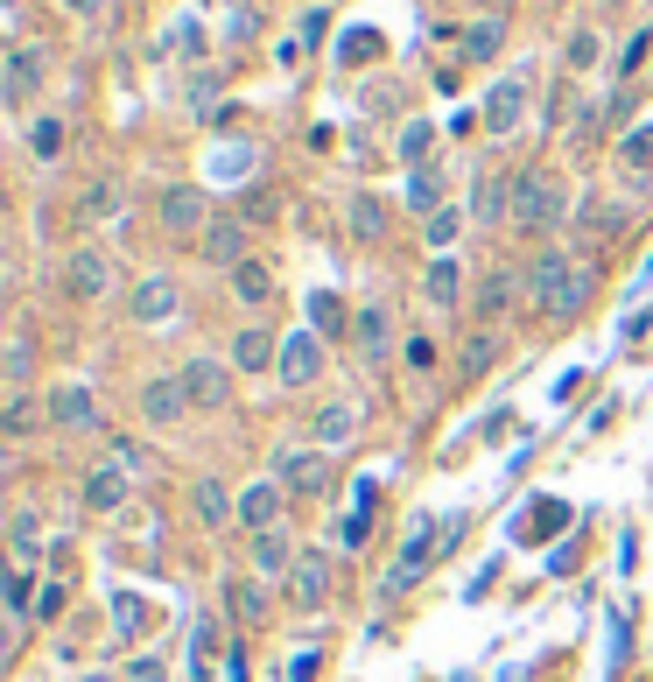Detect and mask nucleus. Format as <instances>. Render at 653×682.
I'll return each mask as SVG.
<instances>
[{"label":"nucleus","mask_w":653,"mask_h":682,"mask_svg":"<svg viewBox=\"0 0 653 682\" xmlns=\"http://www.w3.org/2000/svg\"><path fill=\"white\" fill-rule=\"evenodd\" d=\"M590 289H598V275H590L563 239L542 246V254L527 260V310L542 317V324H569V317H584Z\"/></svg>","instance_id":"obj_1"},{"label":"nucleus","mask_w":653,"mask_h":682,"mask_svg":"<svg viewBox=\"0 0 653 682\" xmlns=\"http://www.w3.org/2000/svg\"><path fill=\"white\" fill-rule=\"evenodd\" d=\"M576 212H584V204H576V183L563 169H521V191H513V233L521 239L555 246V233H563Z\"/></svg>","instance_id":"obj_2"},{"label":"nucleus","mask_w":653,"mask_h":682,"mask_svg":"<svg viewBox=\"0 0 653 682\" xmlns=\"http://www.w3.org/2000/svg\"><path fill=\"white\" fill-rule=\"evenodd\" d=\"M43 408H50V437H113L106 429V402H99V381H85V373H56L43 381Z\"/></svg>","instance_id":"obj_3"},{"label":"nucleus","mask_w":653,"mask_h":682,"mask_svg":"<svg viewBox=\"0 0 653 682\" xmlns=\"http://www.w3.org/2000/svg\"><path fill=\"white\" fill-rule=\"evenodd\" d=\"M120 254H113V246H99V239H78L64 254V268H56V289H64L71 302H78V310H99V302H113L120 296Z\"/></svg>","instance_id":"obj_4"},{"label":"nucleus","mask_w":653,"mask_h":682,"mask_svg":"<svg viewBox=\"0 0 653 682\" xmlns=\"http://www.w3.org/2000/svg\"><path fill=\"white\" fill-rule=\"evenodd\" d=\"M275 381L281 394H310L331 381V338L310 331V324H296V331H281V366H275Z\"/></svg>","instance_id":"obj_5"},{"label":"nucleus","mask_w":653,"mask_h":682,"mask_svg":"<svg viewBox=\"0 0 653 682\" xmlns=\"http://www.w3.org/2000/svg\"><path fill=\"white\" fill-rule=\"evenodd\" d=\"M176 373H183V387H190V408H197V423H211V415L233 408V394H239V366H233L225 352H190Z\"/></svg>","instance_id":"obj_6"},{"label":"nucleus","mask_w":653,"mask_h":682,"mask_svg":"<svg viewBox=\"0 0 653 682\" xmlns=\"http://www.w3.org/2000/svg\"><path fill=\"white\" fill-rule=\"evenodd\" d=\"M443 528H450V521H436V514H415V521H408V542H400V563H394L387 577H379V592H387V598L415 592V584L436 571V556H450V548H443Z\"/></svg>","instance_id":"obj_7"},{"label":"nucleus","mask_w":653,"mask_h":682,"mask_svg":"<svg viewBox=\"0 0 653 682\" xmlns=\"http://www.w3.org/2000/svg\"><path fill=\"white\" fill-rule=\"evenodd\" d=\"M211 219H218V204H211L204 183H162V198H156V225H162V239L197 246Z\"/></svg>","instance_id":"obj_8"},{"label":"nucleus","mask_w":653,"mask_h":682,"mask_svg":"<svg viewBox=\"0 0 653 682\" xmlns=\"http://www.w3.org/2000/svg\"><path fill=\"white\" fill-rule=\"evenodd\" d=\"M183 317V281L169 275V268H148V275H133V289H127V324L133 331H169Z\"/></svg>","instance_id":"obj_9"},{"label":"nucleus","mask_w":653,"mask_h":682,"mask_svg":"<svg viewBox=\"0 0 653 682\" xmlns=\"http://www.w3.org/2000/svg\"><path fill=\"white\" fill-rule=\"evenodd\" d=\"M281 598H288L296 619L331 612V598H338V556H331V548H302V563H296V577L281 584Z\"/></svg>","instance_id":"obj_10"},{"label":"nucleus","mask_w":653,"mask_h":682,"mask_svg":"<svg viewBox=\"0 0 653 682\" xmlns=\"http://www.w3.org/2000/svg\"><path fill=\"white\" fill-rule=\"evenodd\" d=\"M133 408H141V423L156 429V437H176L183 423H197V408H190V387H183V373H148V381L133 387Z\"/></svg>","instance_id":"obj_11"},{"label":"nucleus","mask_w":653,"mask_h":682,"mask_svg":"<svg viewBox=\"0 0 653 682\" xmlns=\"http://www.w3.org/2000/svg\"><path fill=\"white\" fill-rule=\"evenodd\" d=\"M43 85H50V50L43 43H14L8 50V78H0V106H8L14 120H29L35 99H43Z\"/></svg>","instance_id":"obj_12"},{"label":"nucleus","mask_w":653,"mask_h":682,"mask_svg":"<svg viewBox=\"0 0 653 682\" xmlns=\"http://www.w3.org/2000/svg\"><path fill=\"white\" fill-rule=\"evenodd\" d=\"M50 548H56V514L43 500H14L8 507V563H50Z\"/></svg>","instance_id":"obj_13"},{"label":"nucleus","mask_w":653,"mask_h":682,"mask_svg":"<svg viewBox=\"0 0 653 682\" xmlns=\"http://www.w3.org/2000/svg\"><path fill=\"white\" fill-rule=\"evenodd\" d=\"M358 429H366V402H358V394H323L310 408V444L331 450V458H344V450L358 444Z\"/></svg>","instance_id":"obj_14"},{"label":"nucleus","mask_w":653,"mask_h":682,"mask_svg":"<svg viewBox=\"0 0 653 682\" xmlns=\"http://www.w3.org/2000/svg\"><path fill=\"white\" fill-rule=\"evenodd\" d=\"M78 514H92V521H127L133 514V479L113 458H99L78 479Z\"/></svg>","instance_id":"obj_15"},{"label":"nucleus","mask_w":653,"mask_h":682,"mask_svg":"<svg viewBox=\"0 0 653 682\" xmlns=\"http://www.w3.org/2000/svg\"><path fill=\"white\" fill-rule=\"evenodd\" d=\"M275 479L288 486V500H323V492L338 486V458H331V450H317V444H296V450H281V458H275Z\"/></svg>","instance_id":"obj_16"},{"label":"nucleus","mask_w":653,"mask_h":682,"mask_svg":"<svg viewBox=\"0 0 653 682\" xmlns=\"http://www.w3.org/2000/svg\"><path fill=\"white\" fill-rule=\"evenodd\" d=\"M225 359L239 366V381H267V373L281 366V331L267 324V317H246V324H233V338H225Z\"/></svg>","instance_id":"obj_17"},{"label":"nucleus","mask_w":653,"mask_h":682,"mask_svg":"<svg viewBox=\"0 0 653 682\" xmlns=\"http://www.w3.org/2000/svg\"><path fill=\"white\" fill-rule=\"evenodd\" d=\"M527 106H534V78H527V71H506V78L485 92L478 127H485L492 141H506V135H521V127H527Z\"/></svg>","instance_id":"obj_18"},{"label":"nucleus","mask_w":653,"mask_h":682,"mask_svg":"<svg viewBox=\"0 0 653 682\" xmlns=\"http://www.w3.org/2000/svg\"><path fill=\"white\" fill-rule=\"evenodd\" d=\"M275 528H288V486L275 479V471H260V479L239 486V535H275Z\"/></svg>","instance_id":"obj_19"},{"label":"nucleus","mask_w":653,"mask_h":682,"mask_svg":"<svg viewBox=\"0 0 653 682\" xmlns=\"http://www.w3.org/2000/svg\"><path fill=\"white\" fill-rule=\"evenodd\" d=\"M106 654H141V648H156V605H148L141 592H113V605H106Z\"/></svg>","instance_id":"obj_20"},{"label":"nucleus","mask_w":653,"mask_h":682,"mask_svg":"<svg viewBox=\"0 0 653 682\" xmlns=\"http://www.w3.org/2000/svg\"><path fill=\"white\" fill-rule=\"evenodd\" d=\"M421 302H429L436 317H457L471 302V268H464V254H429V268H421Z\"/></svg>","instance_id":"obj_21"},{"label":"nucleus","mask_w":653,"mask_h":682,"mask_svg":"<svg viewBox=\"0 0 653 682\" xmlns=\"http://www.w3.org/2000/svg\"><path fill=\"white\" fill-rule=\"evenodd\" d=\"M394 338H400V324H394V296H366V302L352 310V345H358V359H366V366H387Z\"/></svg>","instance_id":"obj_22"},{"label":"nucleus","mask_w":653,"mask_h":682,"mask_svg":"<svg viewBox=\"0 0 653 682\" xmlns=\"http://www.w3.org/2000/svg\"><path fill=\"white\" fill-rule=\"evenodd\" d=\"M225 605H233V627L239 633H254V627H267V619H281V584H267V577H254V571H239L233 584H225Z\"/></svg>","instance_id":"obj_23"},{"label":"nucleus","mask_w":653,"mask_h":682,"mask_svg":"<svg viewBox=\"0 0 653 682\" xmlns=\"http://www.w3.org/2000/svg\"><path fill=\"white\" fill-rule=\"evenodd\" d=\"M190 254H197V260H204V268H218V275H233V268H239V260H246V254H254V233H246V219H239V212H218V219H211V225H204V239H197V246H190Z\"/></svg>","instance_id":"obj_24"},{"label":"nucleus","mask_w":653,"mask_h":682,"mask_svg":"<svg viewBox=\"0 0 653 682\" xmlns=\"http://www.w3.org/2000/svg\"><path fill=\"white\" fill-rule=\"evenodd\" d=\"M513 191H521V177H506V169H478V177H471V198H464L471 225H485V233L513 225Z\"/></svg>","instance_id":"obj_25"},{"label":"nucleus","mask_w":653,"mask_h":682,"mask_svg":"<svg viewBox=\"0 0 653 682\" xmlns=\"http://www.w3.org/2000/svg\"><path fill=\"white\" fill-rule=\"evenodd\" d=\"M225 296L239 302L246 317H267L281 302V275H275V260H260V254H246L233 275H225Z\"/></svg>","instance_id":"obj_26"},{"label":"nucleus","mask_w":653,"mask_h":682,"mask_svg":"<svg viewBox=\"0 0 653 682\" xmlns=\"http://www.w3.org/2000/svg\"><path fill=\"white\" fill-rule=\"evenodd\" d=\"M190 514H197V528H211V535H225V528H239V486H225L218 471H204V479H190Z\"/></svg>","instance_id":"obj_27"},{"label":"nucleus","mask_w":653,"mask_h":682,"mask_svg":"<svg viewBox=\"0 0 653 682\" xmlns=\"http://www.w3.org/2000/svg\"><path fill=\"white\" fill-rule=\"evenodd\" d=\"M22 148H29V162H35V169H56V162L71 156V120H64L56 106L29 113V120H22Z\"/></svg>","instance_id":"obj_28"},{"label":"nucleus","mask_w":653,"mask_h":682,"mask_svg":"<svg viewBox=\"0 0 653 682\" xmlns=\"http://www.w3.org/2000/svg\"><path fill=\"white\" fill-rule=\"evenodd\" d=\"M302 563V542L288 535V528H275V535H254V548H246V571L267 577V584H288Z\"/></svg>","instance_id":"obj_29"},{"label":"nucleus","mask_w":653,"mask_h":682,"mask_svg":"<svg viewBox=\"0 0 653 682\" xmlns=\"http://www.w3.org/2000/svg\"><path fill=\"white\" fill-rule=\"evenodd\" d=\"M120 212H127L120 177H92L85 191H78V204H71V219H78L85 233H99V225H120Z\"/></svg>","instance_id":"obj_30"},{"label":"nucleus","mask_w":653,"mask_h":682,"mask_svg":"<svg viewBox=\"0 0 653 682\" xmlns=\"http://www.w3.org/2000/svg\"><path fill=\"white\" fill-rule=\"evenodd\" d=\"M400 204H408L415 219H429V212H443V204H457V198H450V162H421V169H408V183H400Z\"/></svg>","instance_id":"obj_31"},{"label":"nucleus","mask_w":653,"mask_h":682,"mask_svg":"<svg viewBox=\"0 0 653 682\" xmlns=\"http://www.w3.org/2000/svg\"><path fill=\"white\" fill-rule=\"evenodd\" d=\"M50 429V408H43V387L35 394H8V408H0V437H8L14 450H29L35 437Z\"/></svg>","instance_id":"obj_32"},{"label":"nucleus","mask_w":653,"mask_h":682,"mask_svg":"<svg viewBox=\"0 0 653 682\" xmlns=\"http://www.w3.org/2000/svg\"><path fill=\"white\" fill-rule=\"evenodd\" d=\"M344 225H352L358 246H379V239L394 233V204L379 198V191H352V198H344Z\"/></svg>","instance_id":"obj_33"},{"label":"nucleus","mask_w":653,"mask_h":682,"mask_svg":"<svg viewBox=\"0 0 653 682\" xmlns=\"http://www.w3.org/2000/svg\"><path fill=\"white\" fill-rule=\"evenodd\" d=\"M604 56H611V43H604L598 22H576V29L563 35V71H569V78H598Z\"/></svg>","instance_id":"obj_34"},{"label":"nucleus","mask_w":653,"mask_h":682,"mask_svg":"<svg viewBox=\"0 0 653 682\" xmlns=\"http://www.w3.org/2000/svg\"><path fill=\"white\" fill-rule=\"evenodd\" d=\"M513 302H527V268H492L478 281V317H485V324H499Z\"/></svg>","instance_id":"obj_35"},{"label":"nucleus","mask_w":653,"mask_h":682,"mask_svg":"<svg viewBox=\"0 0 653 682\" xmlns=\"http://www.w3.org/2000/svg\"><path fill=\"white\" fill-rule=\"evenodd\" d=\"M436 141H443V127H436V120H421V113H415V120H400V127H394V162H400V169H421V162H436Z\"/></svg>","instance_id":"obj_36"},{"label":"nucleus","mask_w":653,"mask_h":682,"mask_svg":"<svg viewBox=\"0 0 653 682\" xmlns=\"http://www.w3.org/2000/svg\"><path fill=\"white\" fill-rule=\"evenodd\" d=\"M0 387L8 394H35V338L29 331H8V352H0Z\"/></svg>","instance_id":"obj_37"},{"label":"nucleus","mask_w":653,"mask_h":682,"mask_svg":"<svg viewBox=\"0 0 653 682\" xmlns=\"http://www.w3.org/2000/svg\"><path fill=\"white\" fill-rule=\"evenodd\" d=\"M464 233H471L464 204H443V212L421 219V246H429V254H464Z\"/></svg>","instance_id":"obj_38"},{"label":"nucleus","mask_w":653,"mask_h":682,"mask_svg":"<svg viewBox=\"0 0 653 682\" xmlns=\"http://www.w3.org/2000/svg\"><path fill=\"white\" fill-rule=\"evenodd\" d=\"M499 50H506V14H478V22L457 35V56H464V64H492Z\"/></svg>","instance_id":"obj_39"},{"label":"nucleus","mask_w":653,"mask_h":682,"mask_svg":"<svg viewBox=\"0 0 653 682\" xmlns=\"http://www.w3.org/2000/svg\"><path fill=\"white\" fill-rule=\"evenodd\" d=\"M218 619L197 612V627H190V682H218Z\"/></svg>","instance_id":"obj_40"},{"label":"nucleus","mask_w":653,"mask_h":682,"mask_svg":"<svg viewBox=\"0 0 653 682\" xmlns=\"http://www.w3.org/2000/svg\"><path fill=\"white\" fill-rule=\"evenodd\" d=\"M35 592H43V577H35L29 563H8V619L35 627Z\"/></svg>","instance_id":"obj_41"},{"label":"nucleus","mask_w":653,"mask_h":682,"mask_svg":"<svg viewBox=\"0 0 653 682\" xmlns=\"http://www.w3.org/2000/svg\"><path fill=\"white\" fill-rule=\"evenodd\" d=\"M499 352H506V338H499L492 324H485V331H471V338H464V359H457V373H464V381H478V373H492V359H499Z\"/></svg>","instance_id":"obj_42"},{"label":"nucleus","mask_w":653,"mask_h":682,"mask_svg":"<svg viewBox=\"0 0 653 682\" xmlns=\"http://www.w3.org/2000/svg\"><path fill=\"white\" fill-rule=\"evenodd\" d=\"M64 619H71V584L50 571V577H43V592H35V627H50V633H56Z\"/></svg>","instance_id":"obj_43"},{"label":"nucleus","mask_w":653,"mask_h":682,"mask_svg":"<svg viewBox=\"0 0 653 682\" xmlns=\"http://www.w3.org/2000/svg\"><path fill=\"white\" fill-rule=\"evenodd\" d=\"M310 331H323V338H338V331H352V310L331 296V289H317L310 296Z\"/></svg>","instance_id":"obj_44"},{"label":"nucleus","mask_w":653,"mask_h":682,"mask_svg":"<svg viewBox=\"0 0 653 682\" xmlns=\"http://www.w3.org/2000/svg\"><path fill=\"white\" fill-rule=\"evenodd\" d=\"M106 458H113V465H120V471H127V479H133V486H141V479H148V471H156V458H148V450H141V444H133V437H106Z\"/></svg>","instance_id":"obj_45"},{"label":"nucleus","mask_w":653,"mask_h":682,"mask_svg":"<svg viewBox=\"0 0 653 682\" xmlns=\"http://www.w3.org/2000/svg\"><path fill=\"white\" fill-rule=\"evenodd\" d=\"M127 682H169V654L162 648H141V654H127Z\"/></svg>","instance_id":"obj_46"},{"label":"nucleus","mask_w":653,"mask_h":682,"mask_svg":"<svg viewBox=\"0 0 653 682\" xmlns=\"http://www.w3.org/2000/svg\"><path fill=\"white\" fill-rule=\"evenodd\" d=\"M584 219H590V233H598V239H611V233H625V225H632L625 204H584Z\"/></svg>","instance_id":"obj_47"},{"label":"nucleus","mask_w":653,"mask_h":682,"mask_svg":"<svg viewBox=\"0 0 653 682\" xmlns=\"http://www.w3.org/2000/svg\"><path fill=\"white\" fill-rule=\"evenodd\" d=\"M162 43H169V50H176V56H183V64H197V56H204V29H197V22H190V14H183V22H176V29H169V35H162Z\"/></svg>","instance_id":"obj_48"},{"label":"nucleus","mask_w":653,"mask_h":682,"mask_svg":"<svg viewBox=\"0 0 653 682\" xmlns=\"http://www.w3.org/2000/svg\"><path fill=\"white\" fill-rule=\"evenodd\" d=\"M646 64H653V29H640V35H632V43L619 50V78H640Z\"/></svg>","instance_id":"obj_49"},{"label":"nucleus","mask_w":653,"mask_h":682,"mask_svg":"<svg viewBox=\"0 0 653 682\" xmlns=\"http://www.w3.org/2000/svg\"><path fill=\"white\" fill-rule=\"evenodd\" d=\"M302 56H310V43H302V29L275 43V64H281V71H302Z\"/></svg>","instance_id":"obj_50"},{"label":"nucleus","mask_w":653,"mask_h":682,"mask_svg":"<svg viewBox=\"0 0 653 682\" xmlns=\"http://www.w3.org/2000/svg\"><path fill=\"white\" fill-rule=\"evenodd\" d=\"M64 14H78V22H106L113 0H64Z\"/></svg>","instance_id":"obj_51"},{"label":"nucleus","mask_w":653,"mask_h":682,"mask_svg":"<svg viewBox=\"0 0 653 682\" xmlns=\"http://www.w3.org/2000/svg\"><path fill=\"white\" fill-rule=\"evenodd\" d=\"M71 682H127V675L113 669V661H92V669H78V675H71Z\"/></svg>","instance_id":"obj_52"}]
</instances>
